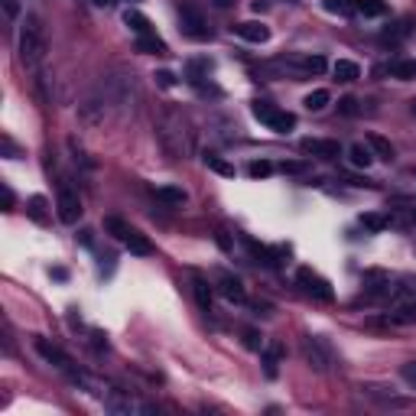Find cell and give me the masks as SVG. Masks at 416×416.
<instances>
[{"instance_id": "cell-29", "label": "cell", "mask_w": 416, "mask_h": 416, "mask_svg": "<svg viewBox=\"0 0 416 416\" xmlns=\"http://www.w3.org/2000/svg\"><path fill=\"white\" fill-rule=\"evenodd\" d=\"M329 101H332L329 91H325V88H316V91H309L306 98H303V104H306L309 111H322V108H329Z\"/></svg>"}, {"instance_id": "cell-34", "label": "cell", "mask_w": 416, "mask_h": 416, "mask_svg": "<svg viewBox=\"0 0 416 416\" xmlns=\"http://www.w3.org/2000/svg\"><path fill=\"white\" fill-rule=\"evenodd\" d=\"M104 231H111L114 234V238H127V234H130V224H127V221H121V218H104Z\"/></svg>"}, {"instance_id": "cell-30", "label": "cell", "mask_w": 416, "mask_h": 416, "mask_svg": "<svg viewBox=\"0 0 416 416\" xmlns=\"http://www.w3.org/2000/svg\"><path fill=\"white\" fill-rule=\"evenodd\" d=\"M355 10L361 16H380V13L387 10V3L384 0H355Z\"/></svg>"}, {"instance_id": "cell-28", "label": "cell", "mask_w": 416, "mask_h": 416, "mask_svg": "<svg viewBox=\"0 0 416 416\" xmlns=\"http://www.w3.org/2000/svg\"><path fill=\"white\" fill-rule=\"evenodd\" d=\"M367 147L378 153V159H387L391 163L393 159V147H391V140H384L380 134H367Z\"/></svg>"}, {"instance_id": "cell-21", "label": "cell", "mask_w": 416, "mask_h": 416, "mask_svg": "<svg viewBox=\"0 0 416 416\" xmlns=\"http://www.w3.org/2000/svg\"><path fill=\"white\" fill-rule=\"evenodd\" d=\"M348 163H351L355 170H367V166L374 163V153H371V147H365V143H355V147H348Z\"/></svg>"}, {"instance_id": "cell-16", "label": "cell", "mask_w": 416, "mask_h": 416, "mask_svg": "<svg viewBox=\"0 0 416 416\" xmlns=\"http://www.w3.org/2000/svg\"><path fill=\"white\" fill-rule=\"evenodd\" d=\"M234 33L241 39H247V43H267L270 39V30L264 23H257V20H244V23L234 26Z\"/></svg>"}, {"instance_id": "cell-4", "label": "cell", "mask_w": 416, "mask_h": 416, "mask_svg": "<svg viewBox=\"0 0 416 416\" xmlns=\"http://www.w3.org/2000/svg\"><path fill=\"white\" fill-rule=\"evenodd\" d=\"M104 406L114 416H150L153 413L150 404H143V400H137V397H130V393H124V391H111Z\"/></svg>"}, {"instance_id": "cell-15", "label": "cell", "mask_w": 416, "mask_h": 416, "mask_svg": "<svg viewBox=\"0 0 416 416\" xmlns=\"http://www.w3.org/2000/svg\"><path fill=\"white\" fill-rule=\"evenodd\" d=\"M280 358H283L280 342H270L260 348V365H264V374H267V378H277V374H280Z\"/></svg>"}, {"instance_id": "cell-7", "label": "cell", "mask_w": 416, "mask_h": 416, "mask_svg": "<svg viewBox=\"0 0 416 416\" xmlns=\"http://www.w3.org/2000/svg\"><path fill=\"white\" fill-rule=\"evenodd\" d=\"M296 283H299L309 296L322 299V303H332V296H335V293H332V286H329V280H325V277H319L312 267H299V270H296Z\"/></svg>"}, {"instance_id": "cell-3", "label": "cell", "mask_w": 416, "mask_h": 416, "mask_svg": "<svg viewBox=\"0 0 416 416\" xmlns=\"http://www.w3.org/2000/svg\"><path fill=\"white\" fill-rule=\"evenodd\" d=\"M254 117H257L260 124H267L270 130H277V134H290L296 127V114L293 111H280V108H273L270 101H254Z\"/></svg>"}, {"instance_id": "cell-24", "label": "cell", "mask_w": 416, "mask_h": 416, "mask_svg": "<svg viewBox=\"0 0 416 416\" xmlns=\"http://www.w3.org/2000/svg\"><path fill=\"white\" fill-rule=\"evenodd\" d=\"M157 198L163 202V205H183L185 202V189H179V185H159L157 189Z\"/></svg>"}, {"instance_id": "cell-44", "label": "cell", "mask_w": 416, "mask_h": 416, "mask_svg": "<svg viewBox=\"0 0 416 416\" xmlns=\"http://www.w3.org/2000/svg\"><path fill=\"white\" fill-rule=\"evenodd\" d=\"M215 3H218V7H231L234 0H215Z\"/></svg>"}, {"instance_id": "cell-18", "label": "cell", "mask_w": 416, "mask_h": 416, "mask_svg": "<svg viewBox=\"0 0 416 416\" xmlns=\"http://www.w3.org/2000/svg\"><path fill=\"white\" fill-rule=\"evenodd\" d=\"M124 23L130 26V30L137 33V36H150V33H153V23H150V20H147V16H143L140 10H134V7H130L127 13H124Z\"/></svg>"}, {"instance_id": "cell-46", "label": "cell", "mask_w": 416, "mask_h": 416, "mask_svg": "<svg viewBox=\"0 0 416 416\" xmlns=\"http://www.w3.org/2000/svg\"><path fill=\"white\" fill-rule=\"evenodd\" d=\"M413 221H416V208H413Z\"/></svg>"}, {"instance_id": "cell-5", "label": "cell", "mask_w": 416, "mask_h": 416, "mask_svg": "<svg viewBox=\"0 0 416 416\" xmlns=\"http://www.w3.org/2000/svg\"><path fill=\"white\" fill-rule=\"evenodd\" d=\"M56 211H59V221L62 224H75L82 218V198L75 192L69 183L59 185V196H56Z\"/></svg>"}, {"instance_id": "cell-2", "label": "cell", "mask_w": 416, "mask_h": 416, "mask_svg": "<svg viewBox=\"0 0 416 416\" xmlns=\"http://www.w3.org/2000/svg\"><path fill=\"white\" fill-rule=\"evenodd\" d=\"M46 56V36H43V23L39 16H26L23 20V30H20V59L26 65L36 69L39 62Z\"/></svg>"}, {"instance_id": "cell-14", "label": "cell", "mask_w": 416, "mask_h": 416, "mask_svg": "<svg viewBox=\"0 0 416 416\" xmlns=\"http://www.w3.org/2000/svg\"><path fill=\"white\" fill-rule=\"evenodd\" d=\"M218 290H221V296H224L228 303H238V306L247 299L244 283L238 280V277H231V273H221V277H218Z\"/></svg>"}, {"instance_id": "cell-20", "label": "cell", "mask_w": 416, "mask_h": 416, "mask_svg": "<svg viewBox=\"0 0 416 416\" xmlns=\"http://www.w3.org/2000/svg\"><path fill=\"white\" fill-rule=\"evenodd\" d=\"M137 52H147V56H166V43L157 36V33H150V36H137Z\"/></svg>"}, {"instance_id": "cell-10", "label": "cell", "mask_w": 416, "mask_h": 416, "mask_svg": "<svg viewBox=\"0 0 416 416\" xmlns=\"http://www.w3.org/2000/svg\"><path fill=\"white\" fill-rule=\"evenodd\" d=\"M299 150L309 153V157H319V159H338L342 157V143H338V140H319V137L299 140Z\"/></svg>"}, {"instance_id": "cell-17", "label": "cell", "mask_w": 416, "mask_h": 416, "mask_svg": "<svg viewBox=\"0 0 416 416\" xmlns=\"http://www.w3.org/2000/svg\"><path fill=\"white\" fill-rule=\"evenodd\" d=\"M124 244H127V251H130V254H137V257H147V254H153L150 238H147V234H140L137 228H130V234L124 238Z\"/></svg>"}, {"instance_id": "cell-11", "label": "cell", "mask_w": 416, "mask_h": 416, "mask_svg": "<svg viewBox=\"0 0 416 416\" xmlns=\"http://www.w3.org/2000/svg\"><path fill=\"white\" fill-rule=\"evenodd\" d=\"M361 290H365V296H387L391 293V273L387 270H365Z\"/></svg>"}, {"instance_id": "cell-25", "label": "cell", "mask_w": 416, "mask_h": 416, "mask_svg": "<svg viewBox=\"0 0 416 416\" xmlns=\"http://www.w3.org/2000/svg\"><path fill=\"white\" fill-rule=\"evenodd\" d=\"M410 30H413V20H397V23L391 26V30H384V43H404L406 36H410Z\"/></svg>"}, {"instance_id": "cell-41", "label": "cell", "mask_w": 416, "mask_h": 416, "mask_svg": "<svg viewBox=\"0 0 416 416\" xmlns=\"http://www.w3.org/2000/svg\"><path fill=\"white\" fill-rule=\"evenodd\" d=\"M3 10H7V20H16V13H20V3H16V0H3Z\"/></svg>"}, {"instance_id": "cell-19", "label": "cell", "mask_w": 416, "mask_h": 416, "mask_svg": "<svg viewBox=\"0 0 416 416\" xmlns=\"http://www.w3.org/2000/svg\"><path fill=\"white\" fill-rule=\"evenodd\" d=\"M384 72H391L393 78H400V82H413L416 78V59H397V62H391Z\"/></svg>"}, {"instance_id": "cell-13", "label": "cell", "mask_w": 416, "mask_h": 416, "mask_svg": "<svg viewBox=\"0 0 416 416\" xmlns=\"http://www.w3.org/2000/svg\"><path fill=\"white\" fill-rule=\"evenodd\" d=\"M36 351L43 358H46V361H49V365H56V367H62V371H65V374H69V371H72V358L65 355V351H62L59 345H49L46 342V338H36Z\"/></svg>"}, {"instance_id": "cell-35", "label": "cell", "mask_w": 416, "mask_h": 416, "mask_svg": "<svg viewBox=\"0 0 416 416\" xmlns=\"http://www.w3.org/2000/svg\"><path fill=\"white\" fill-rule=\"evenodd\" d=\"M244 348L260 351V348H264V335H260L257 329H244Z\"/></svg>"}, {"instance_id": "cell-43", "label": "cell", "mask_w": 416, "mask_h": 416, "mask_svg": "<svg viewBox=\"0 0 416 416\" xmlns=\"http://www.w3.org/2000/svg\"><path fill=\"white\" fill-rule=\"evenodd\" d=\"M3 150H7V153H10V157H20V150L13 147V143H10V140H7V137H3Z\"/></svg>"}, {"instance_id": "cell-26", "label": "cell", "mask_w": 416, "mask_h": 416, "mask_svg": "<svg viewBox=\"0 0 416 416\" xmlns=\"http://www.w3.org/2000/svg\"><path fill=\"white\" fill-rule=\"evenodd\" d=\"M202 159H205V166L211 172H218V176H224V179H234V166L228 163V159H221L218 153H205Z\"/></svg>"}, {"instance_id": "cell-23", "label": "cell", "mask_w": 416, "mask_h": 416, "mask_svg": "<svg viewBox=\"0 0 416 416\" xmlns=\"http://www.w3.org/2000/svg\"><path fill=\"white\" fill-rule=\"evenodd\" d=\"M192 293H196L198 309H202V312H211V286H208V280L196 277V280H192Z\"/></svg>"}, {"instance_id": "cell-45", "label": "cell", "mask_w": 416, "mask_h": 416, "mask_svg": "<svg viewBox=\"0 0 416 416\" xmlns=\"http://www.w3.org/2000/svg\"><path fill=\"white\" fill-rule=\"evenodd\" d=\"M95 3H98V7H111V3H114V0H95Z\"/></svg>"}, {"instance_id": "cell-36", "label": "cell", "mask_w": 416, "mask_h": 416, "mask_svg": "<svg viewBox=\"0 0 416 416\" xmlns=\"http://www.w3.org/2000/svg\"><path fill=\"white\" fill-rule=\"evenodd\" d=\"M325 3V10L329 13H348V10H355V3H348V0H322Z\"/></svg>"}, {"instance_id": "cell-40", "label": "cell", "mask_w": 416, "mask_h": 416, "mask_svg": "<svg viewBox=\"0 0 416 416\" xmlns=\"http://www.w3.org/2000/svg\"><path fill=\"white\" fill-rule=\"evenodd\" d=\"M338 111L351 117V114H358V101L355 98H342V101H338Z\"/></svg>"}, {"instance_id": "cell-22", "label": "cell", "mask_w": 416, "mask_h": 416, "mask_svg": "<svg viewBox=\"0 0 416 416\" xmlns=\"http://www.w3.org/2000/svg\"><path fill=\"white\" fill-rule=\"evenodd\" d=\"M332 72H335L338 82H355V78H361V69H358V62H351V59H338L332 65Z\"/></svg>"}, {"instance_id": "cell-31", "label": "cell", "mask_w": 416, "mask_h": 416, "mask_svg": "<svg viewBox=\"0 0 416 416\" xmlns=\"http://www.w3.org/2000/svg\"><path fill=\"white\" fill-rule=\"evenodd\" d=\"M26 211H30V218H33V221L46 224V198H43V196H33V198H30V208H26Z\"/></svg>"}, {"instance_id": "cell-33", "label": "cell", "mask_w": 416, "mask_h": 416, "mask_svg": "<svg viewBox=\"0 0 416 416\" xmlns=\"http://www.w3.org/2000/svg\"><path fill=\"white\" fill-rule=\"evenodd\" d=\"M270 172H273V163H267V159H254V163L247 166V176H251V179H267Z\"/></svg>"}, {"instance_id": "cell-8", "label": "cell", "mask_w": 416, "mask_h": 416, "mask_svg": "<svg viewBox=\"0 0 416 416\" xmlns=\"http://www.w3.org/2000/svg\"><path fill=\"white\" fill-rule=\"evenodd\" d=\"M179 30H183L189 39H208V23L205 16L196 10V7H179Z\"/></svg>"}, {"instance_id": "cell-1", "label": "cell", "mask_w": 416, "mask_h": 416, "mask_svg": "<svg viewBox=\"0 0 416 416\" xmlns=\"http://www.w3.org/2000/svg\"><path fill=\"white\" fill-rule=\"evenodd\" d=\"M157 134H159V143H163V150H166L170 159H185L192 153V127H189L183 111H176V108L163 111Z\"/></svg>"}, {"instance_id": "cell-38", "label": "cell", "mask_w": 416, "mask_h": 416, "mask_svg": "<svg viewBox=\"0 0 416 416\" xmlns=\"http://www.w3.org/2000/svg\"><path fill=\"white\" fill-rule=\"evenodd\" d=\"M400 378H404L406 384H410V387L416 391V361H406V365L400 367Z\"/></svg>"}, {"instance_id": "cell-37", "label": "cell", "mask_w": 416, "mask_h": 416, "mask_svg": "<svg viewBox=\"0 0 416 416\" xmlns=\"http://www.w3.org/2000/svg\"><path fill=\"white\" fill-rule=\"evenodd\" d=\"M280 170L290 172V176H299V172H306V163H303V159H283Z\"/></svg>"}, {"instance_id": "cell-6", "label": "cell", "mask_w": 416, "mask_h": 416, "mask_svg": "<svg viewBox=\"0 0 416 416\" xmlns=\"http://www.w3.org/2000/svg\"><path fill=\"white\" fill-rule=\"evenodd\" d=\"M303 355H306L309 367L312 371H319V374H325L332 365V351L329 345H325V338H319V335H306L303 338Z\"/></svg>"}, {"instance_id": "cell-27", "label": "cell", "mask_w": 416, "mask_h": 416, "mask_svg": "<svg viewBox=\"0 0 416 416\" xmlns=\"http://www.w3.org/2000/svg\"><path fill=\"white\" fill-rule=\"evenodd\" d=\"M387 319L397 325H410V322H416V303H397V309Z\"/></svg>"}, {"instance_id": "cell-32", "label": "cell", "mask_w": 416, "mask_h": 416, "mask_svg": "<svg viewBox=\"0 0 416 416\" xmlns=\"http://www.w3.org/2000/svg\"><path fill=\"white\" fill-rule=\"evenodd\" d=\"M361 224H365L371 234H380L387 224H391V218H384V215H361Z\"/></svg>"}, {"instance_id": "cell-12", "label": "cell", "mask_w": 416, "mask_h": 416, "mask_svg": "<svg viewBox=\"0 0 416 416\" xmlns=\"http://www.w3.org/2000/svg\"><path fill=\"white\" fill-rule=\"evenodd\" d=\"M69 378H72V384H78L82 391H88L91 397H101V400H108V393H111V387L104 384L101 378H91V374H85V371H69Z\"/></svg>"}, {"instance_id": "cell-39", "label": "cell", "mask_w": 416, "mask_h": 416, "mask_svg": "<svg viewBox=\"0 0 416 416\" xmlns=\"http://www.w3.org/2000/svg\"><path fill=\"white\" fill-rule=\"evenodd\" d=\"M157 85L159 88H176V75H172V72H157Z\"/></svg>"}, {"instance_id": "cell-9", "label": "cell", "mask_w": 416, "mask_h": 416, "mask_svg": "<svg viewBox=\"0 0 416 416\" xmlns=\"http://www.w3.org/2000/svg\"><path fill=\"white\" fill-rule=\"evenodd\" d=\"M277 65H283V69H290V72H296V75L325 72V59H322V56H283Z\"/></svg>"}, {"instance_id": "cell-42", "label": "cell", "mask_w": 416, "mask_h": 416, "mask_svg": "<svg viewBox=\"0 0 416 416\" xmlns=\"http://www.w3.org/2000/svg\"><path fill=\"white\" fill-rule=\"evenodd\" d=\"M3 211H13V192H10V185H3Z\"/></svg>"}]
</instances>
